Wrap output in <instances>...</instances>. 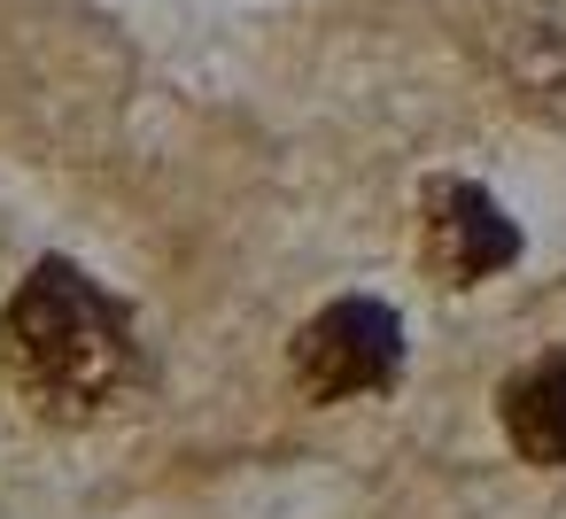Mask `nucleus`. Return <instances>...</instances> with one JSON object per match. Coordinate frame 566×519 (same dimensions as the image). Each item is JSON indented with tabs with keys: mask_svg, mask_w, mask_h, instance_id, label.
I'll return each instance as SVG.
<instances>
[{
	"mask_svg": "<svg viewBox=\"0 0 566 519\" xmlns=\"http://www.w3.org/2000/svg\"><path fill=\"white\" fill-rule=\"evenodd\" d=\"M0 349H9V372L17 388L48 411V419H94L109 411L133 372H140V349H133V318L63 256H48L17 303H9V326H0Z\"/></svg>",
	"mask_w": 566,
	"mask_h": 519,
	"instance_id": "obj_1",
	"label": "nucleus"
},
{
	"mask_svg": "<svg viewBox=\"0 0 566 519\" xmlns=\"http://www.w3.org/2000/svg\"><path fill=\"white\" fill-rule=\"evenodd\" d=\"M504 434L527 465H566V357H551L504 388Z\"/></svg>",
	"mask_w": 566,
	"mask_h": 519,
	"instance_id": "obj_4",
	"label": "nucleus"
},
{
	"mask_svg": "<svg viewBox=\"0 0 566 519\" xmlns=\"http://www.w3.org/2000/svg\"><path fill=\"white\" fill-rule=\"evenodd\" d=\"M396 364H403V326H396L388 303H326V310L295 333V380H303L318 403L388 388Z\"/></svg>",
	"mask_w": 566,
	"mask_h": 519,
	"instance_id": "obj_2",
	"label": "nucleus"
},
{
	"mask_svg": "<svg viewBox=\"0 0 566 519\" xmlns=\"http://www.w3.org/2000/svg\"><path fill=\"white\" fill-rule=\"evenodd\" d=\"M419 210H427V264H434L450 287H473V279H489V272H504V264L520 256L512 218H504L481 187H465V179H434Z\"/></svg>",
	"mask_w": 566,
	"mask_h": 519,
	"instance_id": "obj_3",
	"label": "nucleus"
}]
</instances>
